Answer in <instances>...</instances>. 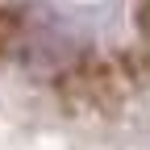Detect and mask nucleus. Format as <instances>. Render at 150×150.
Segmentation results:
<instances>
[{"label": "nucleus", "mask_w": 150, "mask_h": 150, "mask_svg": "<svg viewBox=\"0 0 150 150\" xmlns=\"http://www.w3.org/2000/svg\"><path fill=\"white\" fill-rule=\"evenodd\" d=\"M138 71L150 75V0H138V54H134Z\"/></svg>", "instance_id": "2"}, {"label": "nucleus", "mask_w": 150, "mask_h": 150, "mask_svg": "<svg viewBox=\"0 0 150 150\" xmlns=\"http://www.w3.org/2000/svg\"><path fill=\"white\" fill-rule=\"evenodd\" d=\"M25 38V17L21 8H13L8 0H0V59H8V54L21 46Z\"/></svg>", "instance_id": "1"}]
</instances>
